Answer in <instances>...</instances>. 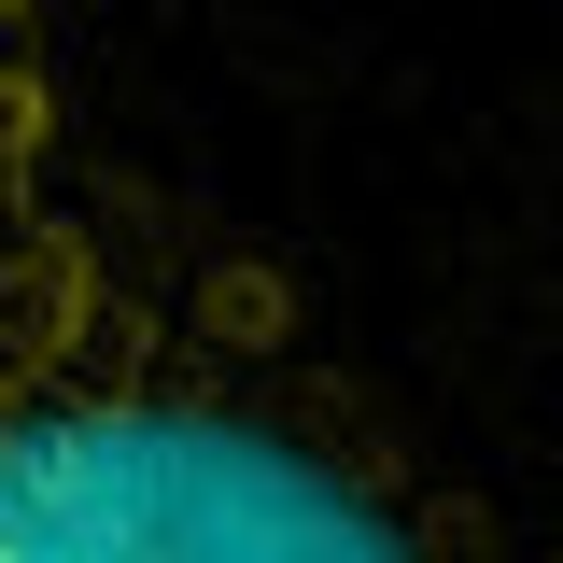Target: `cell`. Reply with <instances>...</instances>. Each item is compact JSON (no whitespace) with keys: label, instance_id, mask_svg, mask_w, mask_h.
<instances>
[{"label":"cell","instance_id":"6da1fadb","mask_svg":"<svg viewBox=\"0 0 563 563\" xmlns=\"http://www.w3.org/2000/svg\"><path fill=\"white\" fill-rule=\"evenodd\" d=\"M0 563H550L479 465L0 0Z\"/></svg>","mask_w":563,"mask_h":563}]
</instances>
